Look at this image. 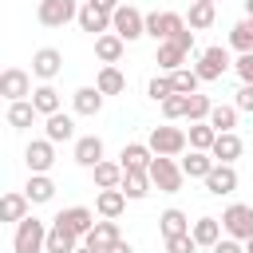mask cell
<instances>
[{
	"instance_id": "6da1fadb",
	"label": "cell",
	"mask_w": 253,
	"mask_h": 253,
	"mask_svg": "<svg viewBox=\"0 0 253 253\" xmlns=\"http://www.w3.org/2000/svg\"><path fill=\"white\" fill-rule=\"evenodd\" d=\"M12 249L16 253H47V225L40 217H24L16 221V237H12Z\"/></svg>"
},
{
	"instance_id": "7a4b0ae2",
	"label": "cell",
	"mask_w": 253,
	"mask_h": 253,
	"mask_svg": "<svg viewBox=\"0 0 253 253\" xmlns=\"http://www.w3.org/2000/svg\"><path fill=\"white\" fill-rule=\"evenodd\" d=\"M146 174H150V182H154L162 194H178V190H182V178H186L182 166H178L174 158H162V154H154V162H150Z\"/></svg>"
},
{
	"instance_id": "3957f363",
	"label": "cell",
	"mask_w": 253,
	"mask_h": 253,
	"mask_svg": "<svg viewBox=\"0 0 253 253\" xmlns=\"http://www.w3.org/2000/svg\"><path fill=\"white\" fill-rule=\"evenodd\" d=\"M221 229H225L233 241H249V237H253V206L233 202V206L221 213Z\"/></svg>"
},
{
	"instance_id": "277c9868",
	"label": "cell",
	"mask_w": 253,
	"mask_h": 253,
	"mask_svg": "<svg viewBox=\"0 0 253 253\" xmlns=\"http://www.w3.org/2000/svg\"><path fill=\"white\" fill-rule=\"evenodd\" d=\"M111 32L130 43V40L146 36V16H142L138 8H130V4H119V8H115V20H111Z\"/></svg>"
},
{
	"instance_id": "5b68a950",
	"label": "cell",
	"mask_w": 253,
	"mask_h": 253,
	"mask_svg": "<svg viewBox=\"0 0 253 253\" xmlns=\"http://www.w3.org/2000/svg\"><path fill=\"white\" fill-rule=\"evenodd\" d=\"M186 142H190L186 130H178V126L166 123V126H154V130H150V142H146V146H150L154 154H162V158H174V154L186 150Z\"/></svg>"
},
{
	"instance_id": "8992f818",
	"label": "cell",
	"mask_w": 253,
	"mask_h": 253,
	"mask_svg": "<svg viewBox=\"0 0 253 253\" xmlns=\"http://www.w3.org/2000/svg\"><path fill=\"white\" fill-rule=\"evenodd\" d=\"M36 20H40L43 28H63L67 20H79V4H75V0H40Z\"/></svg>"
},
{
	"instance_id": "52a82bcc",
	"label": "cell",
	"mask_w": 253,
	"mask_h": 253,
	"mask_svg": "<svg viewBox=\"0 0 253 253\" xmlns=\"http://www.w3.org/2000/svg\"><path fill=\"white\" fill-rule=\"evenodd\" d=\"M190 24L178 16V12H150L146 16V36H154L158 43H166V40H174L178 32H186Z\"/></svg>"
},
{
	"instance_id": "ba28073f",
	"label": "cell",
	"mask_w": 253,
	"mask_h": 253,
	"mask_svg": "<svg viewBox=\"0 0 253 253\" xmlns=\"http://www.w3.org/2000/svg\"><path fill=\"white\" fill-rule=\"evenodd\" d=\"M55 225H63L67 233H75V237L83 241V237L95 229V213H91L87 206H71V210H59V213H55Z\"/></svg>"
},
{
	"instance_id": "9c48e42d",
	"label": "cell",
	"mask_w": 253,
	"mask_h": 253,
	"mask_svg": "<svg viewBox=\"0 0 253 253\" xmlns=\"http://www.w3.org/2000/svg\"><path fill=\"white\" fill-rule=\"evenodd\" d=\"M225 67H229V55H225V47H217V43H213V47H206V51H202V59H198V67H194V71H198V79H202V83H213V79H221V75H225Z\"/></svg>"
},
{
	"instance_id": "30bf717a",
	"label": "cell",
	"mask_w": 253,
	"mask_h": 253,
	"mask_svg": "<svg viewBox=\"0 0 253 253\" xmlns=\"http://www.w3.org/2000/svg\"><path fill=\"white\" fill-rule=\"evenodd\" d=\"M0 95H4L8 103L32 99V75H28V71H20V67H8V71L0 75Z\"/></svg>"
},
{
	"instance_id": "8fae6325",
	"label": "cell",
	"mask_w": 253,
	"mask_h": 253,
	"mask_svg": "<svg viewBox=\"0 0 253 253\" xmlns=\"http://www.w3.org/2000/svg\"><path fill=\"white\" fill-rule=\"evenodd\" d=\"M111 20H115V12H107V8H99V4H91V0L79 8V28H83V32H91L95 40L111 32Z\"/></svg>"
},
{
	"instance_id": "7c38bea8",
	"label": "cell",
	"mask_w": 253,
	"mask_h": 253,
	"mask_svg": "<svg viewBox=\"0 0 253 253\" xmlns=\"http://www.w3.org/2000/svg\"><path fill=\"white\" fill-rule=\"evenodd\" d=\"M24 162H28V170H32V174H47V170L55 166V142H47V138H36V142H28V150H24Z\"/></svg>"
},
{
	"instance_id": "4fadbf2b",
	"label": "cell",
	"mask_w": 253,
	"mask_h": 253,
	"mask_svg": "<svg viewBox=\"0 0 253 253\" xmlns=\"http://www.w3.org/2000/svg\"><path fill=\"white\" fill-rule=\"evenodd\" d=\"M59 67H63V55H59L55 47H40V51L32 55V75L43 79V83H51V79L59 75Z\"/></svg>"
},
{
	"instance_id": "5bb4252c",
	"label": "cell",
	"mask_w": 253,
	"mask_h": 253,
	"mask_svg": "<svg viewBox=\"0 0 253 253\" xmlns=\"http://www.w3.org/2000/svg\"><path fill=\"white\" fill-rule=\"evenodd\" d=\"M115 241H123V233H119V221H111V217L95 221V229L83 237V245H91V249H99V253H107Z\"/></svg>"
},
{
	"instance_id": "9a60e30c",
	"label": "cell",
	"mask_w": 253,
	"mask_h": 253,
	"mask_svg": "<svg viewBox=\"0 0 253 253\" xmlns=\"http://www.w3.org/2000/svg\"><path fill=\"white\" fill-rule=\"evenodd\" d=\"M206 190L217 194V198H221V194H233V190H237V170H233L229 162H217V166L206 174Z\"/></svg>"
},
{
	"instance_id": "2e32d148",
	"label": "cell",
	"mask_w": 253,
	"mask_h": 253,
	"mask_svg": "<svg viewBox=\"0 0 253 253\" xmlns=\"http://www.w3.org/2000/svg\"><path fill=\"white\" fill-rule=\"evenodd\" d=\"M75 162L87 166V170H95V166L103 162V138H99V134H83V138H75Z\"/></svg>"
},
{
	"instance_id": "e0dca14e",
	"label": "cell",
	"mask_w": 253,
	"mask_h": 253,
	"mask_svg": "<svg viewBox=\"0 0 253 253\" xmlns=\"http://www.w3.org/2000/svg\"><path fill=\"white\" fill-rule=\"evenodd\" d=\"M119 162H123V170H150L154 150H150L146 142H126L123 154H119Z\"/></svg>"
},
{
	"instance_id": "ac0fdd59",
	"label": "cell",
	"mask_w": 253,
	"mask_h": 253,
	"mask_svg": "<svg viewBox=\"0 0 253 253\" xmlns=\"http://www.w3.org/2000/svg\"><path fill=\"white\" fill-rule=\"evenodd\" d=\"M123 47H126V40H123V36H115V32H107V36H99V40H95V55L103 59V67H115V63L123 59Z\"/></svg>"
},
{
	"instance_id": "d6986e66",
	"label": "cell",
	"mask_w": 253,
	"mask_h": 253,
	"mask_svg": "<svg viewBox=\"0 0 253 253\" xmlns=\"http://www.w3.org/2000/svg\"><path fill=\"white\" fill-rule=\"evenodd\" d=\"M126 202H130V198H126L123 190H99V198H95V213H99V217H111V221H115V217H119V213L126 210Z\"/></svg>"
},
{
	"instance_id": "ffe728a7",
	"label": "cell",
	"mask_w": 253,
	"mask_h": 253,
	"mask_svg": "<svg viewBox=\"0 0 253 253\" xmlns=\"http://www.w3.org/2000/svg\"><path fill=\"white\" fill-rule=\"evenodd\" d=\"M186 55H190V51H186L178 40H166V43H158V67H162V71H170V75H174V71L186 63Z\"/></svg>"
},
{
	"instance_id": "44dd1931",
	"label": "cell",
	"mask_w": 253,
	"mask_h": 253,
	"mask_svg": "<svg viewBox=\"0 0 253 253\" xmlns=\"http://www.w3.org/2000/svg\"><path fill=\"white\" fill-rule=\"evenodd\" d=\"M91 174H95V186H99V190H119L126 170H123V162H107V158H103Z\"/></svg>"
},
{
	"instance_id": "7402d4cb",
	"label": "cell",
	"mask_w": 253,
	"mask_h": 253,
	"mask_svg": "<svg viewBox=\"0 0 253 253\" xmlns=\"http://www.w3.org/2000/svg\"><path fill=\"white\" fill-rule=\"evenodd\" d=\"M150 186H154V182H150V174H146V170H126L119 190H123L130 202H138V198H146V194H150Z\"/></svg>"
},
{
	"instance_id": "603a6c76",
	"label": "cell",
	"mask_w": 253,
	"mask_h": 253,
	"mask_svg": "<svg viewBox=\"0 0 253 253\" xmlns=\"http://www.w3.org/2000/svg\"><path fill=\"white\" fill-rule=\"evenodd\" d=\"M190 233H194V241L198 245H217L221 241V217H198L194 225H190Z\"/></svg>"
},
{
	"instance_id": "cb8c5ba5",
	"label": "cell",
	"mask_w": 253,
	"mask_h": 253,
	"mask_svg": "<svg viewBox=\"0 0 253 253\" xmlns=\"http://www.w3.org/2000/svg\"><path fill=\"white\" fill-rule=\"evenodd\" d=\"M71 103H75V115H99L103 111V91L99 87H79L71 95Z\"/></svg>"
},
{
	"instance_id": "d4e9b609",
	"label": "cell",
	"mask_w": 253,
	"mask_h": 253,
	"mask_svg": "<svg viewBox=\"0 0 253 253\" xmlns=\"http://www.w3.org/2000/svg\"><path fill=\"white\" fill-rule=\"evenodd\" d=\"M241 150H245L241 138L229 130V134H217V142H213L210 154H213V162H229V166H233V158H241Z\"/></svg>"
},
{
	"instance_id": "484cf974",
	"label": "cell",
	"mask_w": 253,
	"mask_h": 253,
	"mask_svg": "<svg viewBox=\"0 0 253 253\" xmlns=\"http://www.w3.org/2000/svg\"><path fill=\"white\" fill-rule=\"evenodd\" d=\"M217 162H213V154H206V150H190V158H182V174L186 178H202L206 182V174L213 170Z\"/></svg>"
},
{
	"instance_id": "4316f807",
	"label": "cell",
	"mask_w": 253,
	"mask_h": 253,
	"mask_svg": "<svg viewBox=\"0 0 253 253\" xmlns=\"http://www.w3.org/2000/svg\"><path fill=\"white\" fill-rule=\"evenodd\" d=\"M32 107H36L40 115H59V91H55L51 83H40V87L32 91Z\"/></svg>"
},
{
	"instance_id": "83f0119b",
	"label": "cell",
	"mask_w": 253,
	"mask_h": 253,
	"mask_svg": "<svg viewBox=\"0 0 253 253\" xmlns=\"http://www.w3.org/2000/svg\"><path fill=\"white\" fill-rule=\"evenodd\" d=\"M47 142H67V138H75V123H71V115H47Z\"/></svg>"
},
{
	"instance_id": "f1b7e54d",
	"label": "cell",
	"mask_w": 253,
	"mask_h": 253,
	"mask_svg": "<svg viewBox=\"0 0 253 253\" xmlns=\"http://www.w3.org/2000/svg\"><path fill=\"white\" fill-rule=\"evenodd\" d=\"M229 47H237L241 55H253V20L249 16L229 28Z\"/></svg>"
},
{
	"instance_id": "f546056e",
	"label": "cell",
	"mask_w": 253,
	"mask_h": 253,
	"mask_svg": "<svg viewBox=\"0 0 253 253\" xmlns=\"http://www.w3.org/2000/svg\"><path fill=\"white\" fill-rule=\"evenodd\" d=\"M186 138H190V150H206V154H210L213 142H217V130H213L210 123H190V134H186Z\"/></svg>"
},
{
	"instance_id": "4dcf8cb0",
	"label": "cell",
	"mask_w": 253,
	"mask_h": 253,
	"mask_svg": "<svg viewBox=\"0 0 253 253\" xmlns=\"http://www.w3.org/2000/svg\"><path fill=\"white\" fill-rule=\"evenodd\" d=\"M24 194H28V202H51L55 198V182L47 174H32L28 186H24Z\"/></svg>"
},
{
	"instance_id": "1f68e13d",
	"label": "cell",
	"mask_w": 253,
	"mask_h": 253,
	"mask_svg": "<svg viewBox=\"0 0 253 253\" xmlns=\"http://www.w3.org/2000/svg\"><path fill=\"white\" fill-rule=\"evenodd\" d=\"M24 217H28V194H4L0 221H24Z\"/></svg>"
},
{
	"instance_id": "d6a6232c",
	"label": "cell",
	"mask_w": 253,
	"mask_h": 253,
	"mask_svg": "<svg viewBox=\"0 0 253 253\" xmlns=\"http://www.w3.org/2000/svg\"><path fill=\"white\" fill-rule=\"evenodd\" d=\"M79 249V237L67 233L63 225H51L47 229V253H75Z\"/></svg>"
},
{
	"instance_id": "836d02e7",
	"label": "cell",
	"mask_w": 253,
	"mask_h": 253,
	"mask_svg": "<svg viewBox=\"0 0 253 253\" xmlns=\"http://www.w3.org/2000/svg\"><path fill=\"white\" fill-rule=\"evenodd\" d=\"M40 111L32 107V99H20V103H8V126H16V130H24V126H32V119H36Z\"/></svg>"
},
{
	"instance_id": "e575fe53",
	"label": "cell",
	"mask_w": 253,
	"mask_h": 253,
	"mask_svg": "<svg viewBox=\"0 0 253 253\" xmlns=\"http://www.w3.org/2000/svg\"><path fill=\"white\" fill-rule=\"evenodd\" d=\"M210 126H213L217 134H229V130L237 126V107H225V103H213V111H210Z\"/></svg>"
},
{
	"instance_id": "d590c367",
	"label": "cell",
	"mask_w": 253,
	"mask_h": 253,
	"mask_svg": "<svg viewBox=\"0 0 253 253\" xmlns=\"http://www.w3.org/2000/svg\"><path fill=\"white\" fill-rule=\"evenodd\" d=\"M158 229H162V237H178V233H190V217H186L182 210H166V213L158 217Z\"/></svg>"
},
{
	"instance_id": "8d00e7d4",
	"label": "cell",
	"mask_w": 253,
	"mask_h": 253,
	"mask_svg": "<svg viewBox=\"0 0 253 253\" xmlns=\"http://www.w3.org/2000/svg\"><path fill=\"white\" fill-rule=\"evenodd\" d=\"M95 87H99L103 95H119V91H126V79H123L119 67H103V71L95 75Z\"/></svg>"
},
{
	"instance_id": "74e56055",
	"label": "cell",
	"mask_w": 253,
	"mask_h": 253,
	"mask_svg": "<svg viewBox=\"0 0 253 253\" xmlns=\"http://www.w3.org/2000/svg\"><path fill=\"white\" fill-rule=\"evenodd\" d=\"M213 16H217L213 4H206V0H194V4H190V28H194V32H206V28L213 24Z\"/></svg>"
},
{
	"instance_id": "f35d334b",
	"label": "cell",
	"mask_w": 253,
	"mask_h": 253,
	"mask_svg": "<svg viewBox=\"0 0 253 253\" xmlns=\"http://www.w3.org/2000/svg\"><path fill=\"white\" fill-rule=\"evenodd\" d=\"M170 79H174V91H178V95H198V83H202V79H198L194 67H178Z\"/></svg>"
},
{
	"instance_id": "ab89813d",
	"label": "cell",
	"mask_w": 253,
	"mask_h": 253,
	"mask_svg": "<svg viewBox=\"0 0 253 253\" xmlns=\"http://www.w3.org/2000/svg\"><path fill=\"white\" fill-rule=\"evenodd\" d=\"M210 111H213L210 95H190V107H186V119L190 123H210Z\"/></svg>"
},
{
	"instance_id": "60d3db41",
	"label": "cell",
	"mask_w": 253,
	"mask_h": 253,
	"mask_svg": "<svg viewBox=\"0 0 253 253\" xmlns=\"http://www.w3.org/2000/svg\"><path fill=\"white\" fill-rule=\"evenodd\" d=\"M146 95H150L154 103H166V99H170V95H178V91H174V79H170V75H154V79H150V87H146Z\"/></svg>"
},
{
	"instance_id": "b9f144b4",
	"label": "cell",
	"mask_w": 253,
	"mask_h": 253,
	"mask_svg": "<svg viewBox=\"0 0 253 253\" xmlns=\"http://www.w3.org/2000/svg\"><path fill=\"white\" fill-rule=\"evenodd\" d=\"M186 107H190V95H170L162 103V115L166 119H186Z\"/></svg>"
},
{
	"instance_id": "7bdbcfd3",
	"label": "cell",
	"mask_w": 253,
	"mask_h": 253,
	"mask_svg": "<svg viewBox=\"0 0 253 253\" xmlns=\"http://www.w3.org/2000/svg\"><path fill=\"white\" fill-rule=\"evenodd\" d=\"M162 241H166V253H194L198 249L194 233H178V237H162Z\"/></svg>"
},
{
	"instance_id": "ee69618b",
	"label": "cell",
	"mask_w": 253,
	"mask_h": 253,
	"mask_svg": "<svg viewBox=\"0 0 253 253\" xmlns=\"http://www.w3.org/2000/svg\"><path fill=\"white\" fill-rule=\"evenodd\" d=\"M233 107H237V111H249V115H253V87H249V83H241V91H237Z\"/></svg>"
},
{
	"instance_id": "f6af8a7d",
	"label": "cell",
	"mask_w": 253,
	"mask_h": 253,
	"mask_svg": "<svg viewBox=\"0 0 253 253\" xmlns=\"http://www.w3.org/2000/svg\"><path fill=\"white\" fill-rule=\"evenodd\" d=\"M233 67H237V75H241V83H249V87H253V55H241V59H237Z\"/></svg>"
},
{
	"instance_id": "bcb514c9",
	"label": "cell",
	"mask_w": 253,
	"mask_h": 253,
	"mask_svg": "<svg viewBox=\"0 0 253 253\" xmlns=\"http://www.w3.org/2000/svg\"><path fill=\"white\" fill-rule=\"evenodd\" d=\"M213 253H245V245H241V241H233V237H221V241L213 245Z\"/></svg>"
},
{
	"instance_id": "7dc6e473",
	"label": "cell",
	"mask_w": 253,
	"mask_h": 253,
	"mask_svg": "<svg viewBox=\"0 0 253 253\" xmlns=\"http://www.w3.org/2000/svg\"><path fill=\"white\" fill-rule=\"evenodd\" d=\"M107 253H134V249H130V241H115Z\"/></svg>"
},
{
	"instance_id": "c3c4849f",
	"label": "cell",
	"mask_w": 253,
	"mask_h": 253,
	"mask_svg": "<svg viewBox=\"0 0 253 253\" xmlns=\"http://www.w3.org/2000/svg\"><path fill=\"white\" fill-rule=\"evenodd\" d=\"M91 4H99V8H107V12H115V8H119V0H91Z\"/></svg>"
},
{
	"instance_id": "681fc988",
	"label": "cell",
	"mask_w": 253,
	"mask_h": 253,
	"mask_svg": "<svg viewBox=\"0 0 253 253\" xmlns=\"http://www.w3.org/2000/svg\"><path fill=\"white\" fill-rule=\"evenodd\" d=\"M245 16H249V20H253V0H245Z\"/></svg>"
},
{
	"instance_id": "f907efd6",
	"label": "cell",
	"mask_w": 253,
	"mask_h": 253,
	"mask_svg": "<svg viewBox=\"0 0 253 253\" xmlns=\"http://www.w3.org/2000/svg\"><path fill=\"white\" fill-rule=\"evenodd\" d=\"M75 253H99V249H91V245H79V249H75Z\"/></svg>"
},
{
	"instance_id": "816d5d0a",
	"label": "cell",
	"mask_w": 253,
	"mask_h": 253,
	"mask_svg": "<svg viewBox=\"0 0 253 253\" xmlns=\"http://www.w3.org/2000/svg\"><path fill=\"white\" fill-rule=\"evenodd\" d=\"M245 253H253V237H249V241H245Z\"/></svg>"
},
{
	"instance_id": "f5cc1de1",
	"label": "cell",
	"mask_w": 253,
	"mask_h": 253,
	"mask_svg": "<svg viewBox=\"0 0 253 253\" xmlns=\"http://www.w3.org/2000/svg\"><path fill=\"white\" fill-rule=\"evenodd\" d=\"M206 4H213V0H206Z\"/></svg>"
}]
</instances>
